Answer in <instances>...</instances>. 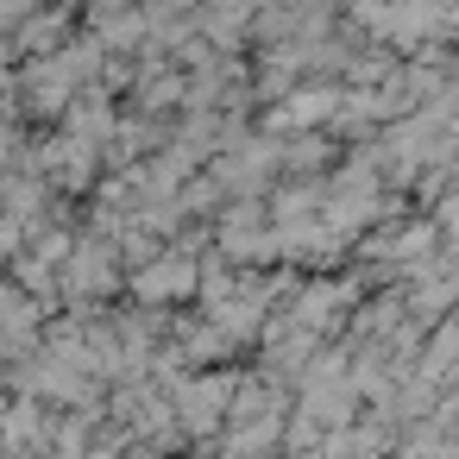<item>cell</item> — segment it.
<instances>
[{
    "instance_id": "1",
    "label": "cell",
    "mask_w": 459,
    "mask_h": 459,
    "mask_svg": "<svg viewBox=\"0 0 459 459\" xmlns=\"http://www.w3.org/2000/svg\"><path fill=\"white\" fill-rule=\"evenodd\" d=\"M120 290H126V264H120L114 239L82 233L76 252H70V264H64V302L70 308H95V302L120 296Z\"/></svg>"
},
{
    "instance_id": "2",
    "label": "cell",
    "mask_w": 459,
    "mask_h": 459,
    "mask_svg": "<svg viewBox=\"0 0 459 459\" xmlns=\"http://www.w3.org/2000/svg\"><path fill=\"white\" fill-rule=\"evenodd\" d=\"M126 290H133V302L139 308H170V302H183V296H202V258H189V252H164L158 264H145V271H133L126 277Z\"/></svg>"
},
{
    "instance_id": "3",
    "label": "cell",
    "mask_w": 459,
    "mask_h": 459,
    "mask_svg": "<svg viewBox=\"0 0 459 459\" xmlns=\"http://www.w3.org/2000/svg\"><path fill=\"white\" fill-rule=\"evenodd\" d=\"M70 39H76V32H70V7H39V13H32L20 32H13L20 64H26V57H57Z\"/></svg>"
},
{
    "instance_id": "4",
    "label": "cell",
    "mask_w": 459,
    "mask_h": 459,
    "mask_svg": "<svg viewBox=\"0 0 459 459\" xmlns=\"http://www.w3.org/2000/svg\"><path fill=\"white\" fill-rule=\"evenodd\" d=\"M333 164V139L327 133H296V139H283V177H315V170H327Z\"/></svg>"
},
{
    "instance_id": "5",
    "label": "cell",
    "mask_w": 459,
    "mask_h": 459,
    "mask_svg": "<svg viewBox=\"0 0 459 459\" xmlns=\"http://www.w3.org/2000/svg\"><path fill=\"white\" fill-rule=\"evenodd\" d=\"M139 0H82V13H89V26H108L114 13H133Z\"/></svg>"
}]
</instances>
